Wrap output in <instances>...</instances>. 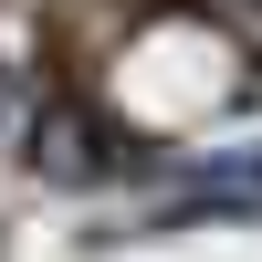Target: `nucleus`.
<instances>
[{
	"label": "nucleus",
	"instance_id": "nucleus-1",
	"mask_svg": "<svg viewBox=\"0 0 262 262\" xmlns=\"http://www.w3.org/2000/svg\"><path fill=\"white\" fill-rule=\"evenodd\" d=\"M32 168H53V179H116V168H137V147L116 126H95L84 105H42L32 116Z\"/></svg>",
	"mask_w": 262,
	"mask_h": 262
},
{
	"label": "nucleus",
	"instance_id": "nucleus-2",
	"mask_svg": "<svg viewBox=\"0 0 262 262\" xmlns=\"http://www.w3.org/2000/svg\"><path fill=\"white\" fill-rule=\"evenodd\" d=\"M189 200H210V210H231V200H262V158H231V168H200V179H189Z\"/></svg>",
	"mask_w": 262,
	"mask_h": 262
},
{
	"label": "nucleus",
	"instance_id": "nucleus-3",
	"mask_svg": "<svg viewBox=\"0 0 262 262\" xmlns=\"http://www.w3.org/2000/svg\"><path fill=\"white\" fill-rule=\"evenodd\" d=\"M0 105H11V84H0Z\"/></svg>",
	"mask_w": 262,
	"mask_h": 262
}]
</instances>
